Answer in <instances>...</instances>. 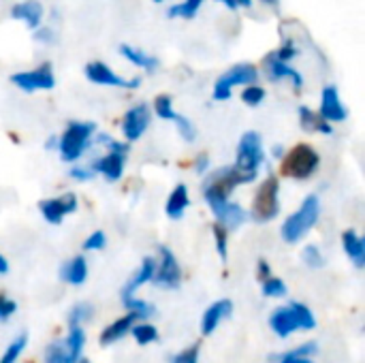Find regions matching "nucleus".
Returning <instances> with one entry per match:
<instances>
[{"label":"nucleus","instance_id":"nucleus-1","mask_svg":"<svg viewBox=\"0 0 365 363\" xmlns=\"http://www.w3.org/2000/svg\"><path fill=\"white\" fill-rule=\"evenodd\" d=\"M321 216V201L317 195H308L302 203V208L291 214L282 225V237L287 244H297L317 223Z\"/></svg>","mask_w":365,"mask_h":363},{"label":"nucleus","instance_id":"nucleus-2","mask_svg":"<svg viewBox=\"0 0 365 363\" xmlns=\"http://www.w3.org/2000/svg\"><path fill=\"white\" fill-rule=\"evenodd\" d=\"M94 131H96L94 122H68L62 137L58 139V150H60L62 160L73 163V160L81 158V154L90 145Z\"/></svg>","mask_w":365,"mask_h":363},{"label":"nucleus","instance_id":"nucleus-3","mask_svg":"<svg viewBox=\"0 0 365 363\" xmlns=\"http://www.w3.org/2000/svg\"><path fill=\"white\" fill-rule=\"evenodd\" d=\"M203 197H205V203L210 205V210L214 212L216 220L227 229H237L248 218V214L244 212L242 205L229 201V195H225L222 190H218L214 186H203Z\"/></svg>","mask_w":365,"mask_h":363},{"label":"nucleus","instance_id":"nucleus-4","mask_svg":"<svg viewBox=\"0 0 365 363\" xmlns=\"http://www.w3.org/2000/svg\"><path fill=\"white\" fill-rule=\"evenodd\" d=\"M280 182L276 175H269L257 190L252 201V218L257 223H269L280 212Z\"/></svg>","mask_w":365,"mask_h":363},{"label":"nucleus","instance_id":"nucleus-5","mask_svg":"<svg viewBox=\"0 0 365 363\" xmlns=\"http://www.w3.org/2000/svg\"><path fill=\"white\" fill-rule=\"evenodd\" d=\"M257 79H259V71H257L255 64H248V62L235 64L216 79L214 98L216 101H229L235 86H248V83H255Z\"/></svg>","mask_w":365,"mask_h":363},{"label":"nucleus","instance_id":"nucleus-6","mask_svg":"<svg viewBox=\"0 0 365 363\" xmlns=\"http://www.w3.org/2000/svg\"><path fill=\"white\" fill-rule=\"evenodd\" d=\"M319 163H321V156L314 148L306 145V143H299L295 145L287 158H284V165H282V171L295 180H308L317 169H319Z\"/></svg>","mask_w":365,"mask_h":363},{"label":"nucleus","instance_id":"nucleus-7","mask_svg":"<svg viewBox=\"0 0 365 363\" xmlns=\"http://www.w3.org/2000/svg\"><path fill=\"white\" fill-rule=\"evenodd\" d=\"M263 160H265V152H263L261 135L257 131L244 133L242 139H240V145H237V163H235V167L246 171V173L257 175Z\"/></svg>","mask_w":365,"mask_h":363},{"label":"nucleus","instance_id":"nucleus-8","mask_svg":"<svg viewBox=\"0 0 365 363\" xmlns=\"http://www.w3.org/2000/svg\"><path fill=\"white\" fill-rule=\"evenodd\" d=\"M11 81L24 90V92H38V90H51L56 86V77L51 71V64L45 62L32 71H19L15 75H11Z\"/></svg>","mask_w":365,"mask_h":363},{"label":"nucleus","instance_id":"nucleus-9","mask_svg":"<svg viewBox=\"0 0 365 363\" xmlns=\"http://www.w3.org/2000/svg\"><path fill=\"white\" fill-rule=\"evenodd\" d=\"M158 255H160V263L156 265L152 280L158 287H163V289H178L180 280H182V272H180L178 259L173 257V252L167 246H160Z\"/></svg>","mask_w":365,"mask_h":363},{"label":"nucleus","instance_id":"nucleus-10","mask_svg":"<svg viewBox=\"0 0 365 363\" xmlns=\"http://www.w3.org/2000/svg\"><path fill=\"white\" fill-rule=\"evenodd\" d=\"M255 180H257L255 173H246V171H242V169H237V167L233 165V167H222V169L214 171V173L205 180L203 186H214V188L222 190L225 195H231L233 188H237L240 184H250V182H255Z\"/></svg>","mask_w":365,"mask_h":363},{"label":"nucleus","instance_id":"nucleus-11","mask_svg":"<svg viewBox=\"0 0 365 363\" xmlns=\"http://www.w3.org/2000/svg\"><path fill=\"white\" fill-rule=\"evenodd\" d=\"M83 73L92 83H98V86H109V88H137L139 86V79H124L115 71H111L105 62H88Z\"/></svg>","mask_w":365,"mask_h":363},{"label":"nucleus","instance_id":"nucleus-12","mask_svg":"<svg viewBox=\"0 0 365 363\" xmlns=\"http://www.w3.org/2000/svg\"><path fill=\"white\" fill-rule=\"evenodd\" d=\"M38 210L49 225H60L64 220V216H68L77 210V197H75V193H66L62 197L45 199L38 203Z\"/></svg>","mask_w":365,"mask_h":363},{"label":"nucleus","instance_id":"nucleus-13","mask_svg":"<svg viewBox=\"0 0 365 363\" xmlns=\"http://www.w3.org/2000/svg\"><path fill=\"white\" fill-rule=\"evenodd\" d=\"M150 120H152V113H150V107L148 105H135L133 109L126 111L124 120H122V133H124V139L126 141H137L150 126Z\"/></svg>","mask_w":365,"mask_h":363},{"label":"nucleus","instance_id":"nucleus-14","mask_svg":"<svg viewBox=\"0 0 365 363\" xmlns=\"http://www.w3.org/2000/svg\"><path fill=\"white\" fill-rule=\"evenodd\" d=\"M321 116L327 122H344L349 118V111L342 105L336 86H325L323 88V94H321Z\"/></svg>","mask_w":365,"mask_h":363},{"label":"nucleus","instance_id":"nucleus-15","mask_svg":"<svg viewBox=\"0 0 365 363\" xmlns=\"http://www.w3.org/2000/svg\"><path fill=\"white\" fill-rule=\"evenodd\" d=\"M124 163H126V154L124 152H115V150H109L103 158H98L92 169L96 173H101L107 182H118L124 173Z\"/></svg>","mask_w":365,"mask_h":363},{"label":"nucleus","instance_id":"nucleus-16","mask_svg":"<svg viewBox=\"0 0 365 363\" xmlns=\"http://www.w3.org/2000/svg\"><path fill=\"white\" fill-rule=\"evenodd\" d=\"M265 73L269 79L274 81H280V79H291L295 83V88H302L304 86V77L299 75V71H295L293 66H289L287 62L278 60L274 53H269L265 58Z\"/></svg>","mask_w":365,"mask_h":363},{"label":"nucleus","instance_id":"nucleus-17","mask_svg":"<svg viewBox=\"0 0 365 363\" xmlns=\"http://www.w3.org/2000/svg\"><path fill=\"white\" fill-rule=\"evenodd\" d=\"M11 15L13 19L26 21V26L36 30L43 21V4L38 0H21L11 9Z\"/></svg>","mask_w":365,"mask_h":363},{"label":"nucleus","instance_id":"nucleus-18","mask_svg":"<svg viewBox=\"0 0 365 363\" xmlns=\"http://www.w3.org/2000/svg\"><path fill=\"white\" fill-rule=\"evenodd\" d=\"M233 312V304L229 300H220L216 304H212L205 315H203V321H201V329H203V336H212L214 329L220 325L222 319H229Z\"/></svg>","mask_w":365,"mask_h":363},{"label":"nucleus","instance_id":"nucleus-19","mask_svg":"<svg viewBox=\"0 0 365 363\" xmlns=\"http://www.w3.org/2000/svg\"><path fill=\"white\" fill-rule=\"evenodd\" d=\"M269 325L272 329L280 336V338H287L291 336L293 332L299 329L297 321H295V315L291 310V306H284V308H276L269 317Z\"/></svg>","mask_w":365,"mask_h":363},{"label":"nucleus","instance_id":"nucleus-20","mask_svg":"<svg viewBox=\"0 0 365 363\" xmlns=\"http://www.w3.org/2000/svg\"><path fill=\"white\" fill-rule=\"evenodd\" d=\"M299 124L306 133H323V135H334L331 122H327L321 113L312 111L310 107H299Z\"/></svg>","mask_w":365,"mask_h":363},{"label":"nucleus","instance_id":"nucleus-21","mask_svg":"<svg viewBox=\"0 0 365 363\" xmlns=\"http://www.w3.org/2000/svg\"><path fill=\"white\" fill-rule=\"evenodd\" d=\"M135 321H137V315L128 312L126 317H122V319H118L115 323H111V325L101 334V344H103V347H109V344L122 340L126 334H130V327L135 325Z\"/></svg>","mask_w":365,"mask_h":363},{"label":"nucleus","instance_id":"nucleus-22","mask_svg":"<svg viewBox=\"0 0 365 363\" xmlns=\"http://www.w3.org/2000/svg\"><path fill=\"white\" fill-rule=\"evenodd\" d=\"M188 205H190L188 188H186L184 184H178V186L173 188V193L169 195V199H167L165 212H167V216H169L171 220H180V218L184 216V212H186Z\"/></svg>","mask_w":365,"mask_h":363},{"label":"nucleus","instance_id":"nucleus-23","mask_svg":"<svg viewBox=\"0 0 365 363\" xmlns=\"http://www.w3.org/2000/svg\"><path fill=\"white\" fill-rule=\"evenodd\" d=\"M60 278L68 285H83L88 278V263L83 257H73L71 261H66L60 270Z\"/></svg>","mask_w":365,"mask_h":363},{"label":"nucleus","instance_id":"nucleus-24","mask_svg":"<svg viewBox=\"0 0 365 363\" xmlns=\"http://www.w3.org/2000/svg\"><path fill=\"white\" fill-rule=\"evenodd\" d=\"M342 246H344V252L353 259V263L357 267H364L365 265V242L353 231H344L342 233Z\"/></svg>","mask_w":365,"mask_h":363},{"label":"nucleus","instance_id":"nucleus-25","mask_svg":"<svg viewBox=\"0 0 365 363\" xmlns=\"http://www.w3.org/2000/svg\"><path fill=\"white\" fill-rule=\"evenodd\" d=\"M120 53H122L130 64H135V66H139V68H143V71H148V73H154V71L158 68V58H154V56H150V53H145V51H141V49H137V47L120 45Z\"/></svg>","mask_w":365,"mask_h":363},{"label":"nucleus","instance_id":"nucleus-26","mask_svg":"<svg viewBox=\"0 0 365 363\" xmlns=\"http://www.w3.org/2000/svg\"><path fill=\"white\" fill-rule=\"evenodd\" d=\"M154 270H156V261L154 259H143V263H141V267L137 270V274L130 278V282L124 287V291H122V297H126V295H133L139 287H143L145 282H150L152 280V276H154Z\"/></svg>","mask_w":365,"mask_h":363},{"label":"nucleus","instance_id":"nucleus-27","mask_svg":"<svg viewBox=\"0 0 365 363\" xmlns=\"http://www.w3.org/2000/svg\"><path fill=\"white\" fill-rule=\"evenodd\" d=\"M81 359V353L71 351L64 342H53L45 351V363H77Z\"/></svg>","mask_w":365,"mask_h":363},{"label":"nucleus","instance_id":"nucleus-28","mask_svg":"<svg viewBox=\"0 0 365 363\" xmlns=\"http://www.w3.org/2000/svg\"><path fill=\"white\" fill-rule=\"evenodd\" d=\"M203 2H205V0H184V2H180V4H173V6L169 9V17L192 19V17L199 13V9H201Z\"/></svg>","mask_w":365,"mask_h":363},{"label":"nucleus","instance_id":"nucleus-29","mask_svg":"<svg viewBox=\"0 0 365 363\" xmlns=\"http://www.w3.org/2000/svg\"><path fill=\"white\" fill-rule=\"evenodd\" d=\"M122 304L126 306L128 312L137 315V319H150L154 315V308L148 304V302H141V300H135L133 295H126L122 297Z\"/></svg>","mask_w":365,"mask_h":363},{"label":"nucleus","instance_id":"nucleus-30","mask_svg":"<svg viewBox=\"0 0 365 363\" xmlns=\"http://www.w3.org/2000/svg\"><path fill=\"white\" fill-rule=\"evenodd\" d=\"M94 315V308L90 304H75L68 312V325L71 327H79L81 323L90 321Z\"/></svg>","mask_w":365,"mask_h":363},{"label":"nucleus","instance_id":"nucleus-31","mask_svg":"<svg viewBox=\"0 0 365 363\" xmlns=\"http://www.w3.org/2000/svg\"><path fill=\"white\" fill-rule=\"evenodd\" d=\"M289 306H291V310H293V315H295V321H297L299 329H314L317 321H314L312 312H310L304 304L293 302V304H289Z\"/></svg>","mask_w":365,"mask_h":363},{"label":"nucleus","instance_id":"nucleus-32","mask_svg":"<svg viewBox=\"0 0 365 363\" xmlns=\"http://www.w3.org/2000/svg\"><path fill=\"white\" fill-rule=\"evenodd\" d=\"M130 334L135 336V340L139 344H152L158 340V332L154 325H148V323H141V325H133L130 327Z\"/></svg>","mask_w":365,"mask_h":363},{"label":"nucleus","instance_id":"nucleus-33","mask_svg":"<svg viewBox=\"0 0 365 363\" xmlns=\"http://www.w3.org/2000/svg\"><path fill=\"white\" fill-rule=\"evenodd\" d=\"M154 111H156V116H158L160 120H171V118L175 116L171 96H169V94H158V96L154 98Z\"/></svg>","mask_w":365,"mask_h":363},{"label":"nucleus","instance_id":"nucleus-34","mask_svg":"<svg viewBox=\"0 0 365 363\" xmlns=\"http://www.w3.org/2000/svg\"><path fill=\"white\" fill-rule=\"evenodd\" d=\"M171 120H173V124L178 126V131H180V135H182V139H184V141L192 143V141L197 139V128H195V124H192L188 118H184V116L175 113Z\"/></svg>","mask_w":365,"mask_h":363},{"label":"nucleus","instance_id":"nucleus-35","mask_svg":"<svg viewBox=\"0 0 365 363\" xmlns=\"http://www.w3.org/2000/svg\"><path fill=\"white\" fill-rule=\"evenodd\" d=\"M26 344H28V336L26 334H21V336H17V340H13V344L4 351V355H2V359L0 363H15L19 359V355L24 353V349H26Z\"/></svg>","mask_w":365,"mask_h":363},{"label":"nucleus","instance_id":"nucleus-36","mask_svg":"<svg viewBox=\"0 0 365 363\" xmlns=\"http://www.w3.org/2000/svg\"><path fill=\"white\" fill-rule=\"evenodd\" d=\"M263 98H265V90H263L261 86H257V83H248V86L244 88V92H242V101H244L246 105H250V107L261 105Z\"/></svg>","mask_w":365,"mask_h":363},{"label":"nucleus","instance_id":"nucleus-37","mask_svg":"<svg viewBox=\"0 0 365 363\" xmlns=\"http://www.w3.org/2000/svg\"><path fill=\"white\" fill-rule=\"evenodd\" d=\"M263 295L265 297H284L287 295V285L280 278H265L263 280Z\"/></svg>","mask_w":365,"mask_h":363},{"label":"nucleus","instance_id":"nucleus-38","mask_svg":"<svg viewBox=\"0 0 365 363\" xmlns=\"http://www.w3.org/2000/svg\"><path fill=\"white\" fill-rule=\"evenodd\" d=\"M214 237H216V248H218V255L222 261H227V242H229V229L222 227L220 223L214 225Z\"/></svg>","mask_w":365,"mask_h":363},{"label":"nucleus","instance_id":"nucleus-39","mask_svg":"<svg viewBox=\"0 0 365 363\" xmlns=\"http://www.w3.org/2000/svg\"><path fill=\"white\" fill-rule=\"evenodd\" d=\"M304 263L308 267H312V270H321L325 265V259H323V255H321V250L317 246H306V250H304Z\"/></svg>","mask_w":365,"mask_h":363},{"label":"nucleus","instance_id":"nucleus-40","mask_svg":"<svg viewBox=\"0 0 365 363\" xmlns=\"http://www.w3.org/2000/svg\"><path fill=\"white\" fill-rule=\"evenodd\" d=\"M107 244V237L103 231H94L86 242H83V250H103Z\"/></svg>","mask_w":365,"mask_h":363},{"label":"nucleus","instance_id":"nucleus-41","mask_svg":"<svg viewBox=\"0 0 365 363\" xmlns=\"http://www.w3.org/2000/svg\"><path fill=\"white\" fill-rule=\"evenodd\" d=\"M171 363H199V347H190L184 353L171 357Z\"/></svg>","mask_w":365,"mask_h":363},{"label":"nucleus","instance_id":"nucleus-42","mask_svg":"<svg viewBox=\"0 0 365 363\" xmlns=\"http://www.w3.org/2000/svg\"><path fill=\"white\" fill-rule=\"evenodd\" d=\"M17 310V304L9 300L6 295H0V321H6Z\"/></svg>","mask_w":365,"mask_h":363},{"label":"nucleus","instance_id":"nucleus-43","mask_svg":"<svg viewBox=\"0 0 365 363\" xmlns=\"http://www.w3.org/2000/svg\"><path fill=\"white\" fill-rule=\"evenodd\" d=\"M68 175H71L73 180H79V182H88V180H92V178H94L96 173H94V169H92V167H90V169H88V167H73Z\"/></svg>","mask_w":365,"mask_h":363},{"label":"nucleus","instance_id":"nucleus-44","mask_svg":"<svg viewBox=\"0 0 365 363\" xmlns=\"http://www.w3.org/2000/svg\"><path fill=\"white\" fill-rule=\"evenodd\" d=\"M274 56H276L278 60H282V62H289L291 58H295V56H297V47H295L293 43H284V45H282Z\"/></svg>","mask_w":365,"mask_h":363},{"label":"nucleus","instance_id":"nucleus-45","mask_svg":"<svg viewBox=\"0 0 365 363\" xmlns=\"http://www.w3.org/2000/svg\"><path fill=\"white\" fill-rule=\"evenodd\" d=\"M274 363H312V362H310V357H297V355H293V353L289 351V353H284V355H280V357H274Z\"/></svg>","mask_w":365,"mask_h":363},{"label":"nucleus","instance_id":"nucleus-46","mask_svg":"<svg viewBox=\"0 0 365 363\" xmlns=\"http://www.w3.org/2000/svg\"><path fill=\"white\" fill-rule=\"evenodd\" d=\"M34 39H36V41H43V43H53V41H56V39H53V30L43 28V26H38V28H36Z\"/></svg>","mask_w":365,"mask_h":363},{"label":"nucleus","instance_id":"nucleus-47","mask_svg":"<svg viewBox=\"0 0 365 363\" xmlns=\"http://www.w3.org/2000/svg\"><path fill=\"white\" fill-rule=\"evenodd\" d=\"M291 353L297 355V357H310V355L317 353V344H314V342H306V344H302L299 349H295V351H291Z\"/></svg>","mask_w":365,"mask_h":363},{"label":"nucleus","instance_id":"nucleus-48","mask_svg":"<svg viewBox=\"0 0 365 363\" xmlns=\"http://www.w3.org/2000/svg\"><path fill=\"white\" fill-rule=\"evenodd\" d=\"M207 169H210V158H207V154H199L197 158H195V171L197 173H207Z\"/></svg>","mask_w":365,"mask_h":363},{"label":"nucleus","instance_id":"nucleus-49","mask_svg":"<svg viewBox=\"0 0 365 363\" xmlns=\"http://www.w3.org/2000/svg\"><path fill=\"white\" fill-rule=\"evenodd\" d=\"M218 2H222V4L229 6V9H240V6L250 9V6H252V0H218Z\"/></svg>","mask_w":365,"mask_h":363},{"label":"nucleus","instance_id":"nucleus-50","mask_svg":"<svg viewBox=\"0 0 365 363\" xmlns=\"http://www.w3.org/2000/svg\"><path fill=\"white\" fill-rule=\"evenodd\" d=\"M259 278L261 280H265V278H269V263L267 261H259Z\"/></svg>","mask_w":365,"mask_h":363},{"label":"nucleus","instance_id":"nucleus-51","mask_svg":"<svg viewBox=\"0 0 365 363\" xmlns=\"http://www.w3.org/2000/svg\"><path fill=\"white\" fill-rule=\"evenodd\" d=\"M9 272V263H6V259L0 255V274H6Z\"/></svg>","mask_w":365,"mask_h":363},{"label":"nucleus","instance_id":"nucleus-52","mask_svg":"<svg viewBox=\"0 0 365 363\" xmlns=\"http://www.w3.org/2000/svg\"><path fill=\"white\" fill-rule=\"evenodd\" d=\"M47 148H49V150L58 148V137H49V141H47Z\"/></svg>","mask_w":365,"mask_h":363},{"label":"nucleus","instance_id":"nucleus-53","mask_svg":"<svg viewBox=\"0 0 365 363\" xmlns=\"http://www.w3.org/2000/svg\"><path fill=\"white\" fill-rule=\"evenodd\" d=\"M263 4H267V6H278L280 4V0H261Z\"/></svg>","mask_w":365,"mask_h":363},{"label":"nucleus","instance_id":"nucleus-54","mask_svg":"<svg viewBox=\"0 0 365 363\" xmlns=\"http://www.w3.org/2000/svg\"><path fill=\"white\" fill-rule=\"evenodd\" d=\"M274 154H276V158H280V156H282V148L276 145V148H274Z\"/></svg>","mask_w":365,"mask_h":363},{"label":"nucleus","instance_id":"nucleus-55","mask_svg":"<svg viewBox=\"0 0 365 363\" xmlns=\"http://www.w3.org/2000/svg\"><path fill=\"white\" fill-rule=\"evenodd\" d=\"M77 363H90V362H88V359H79V362H77Z\"/></svg>","mask_w":365,"mask_h":363},{"label":"nucleus","instance_id":"nucleus-56","mask_svg":"<svg viewBox=\"0 0 365 363\" xmlns=\"http://www.w3.org/2000/svg\"><path fill=\"white\" fill-rule=\"evenodd\" d=\"M154 2H158V4H160V2H163V0H154Z\"/></svg>","mask_w":365,"mask_h":363}]
</instances>
